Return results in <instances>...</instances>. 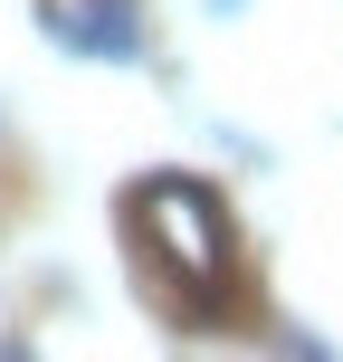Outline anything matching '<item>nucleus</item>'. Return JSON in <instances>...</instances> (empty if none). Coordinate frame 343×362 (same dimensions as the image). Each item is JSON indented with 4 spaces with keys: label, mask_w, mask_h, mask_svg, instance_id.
<instances>
[{
    "label": "nucleus",
    "mask_w": 343,
    "mask_h": 362,
    "mask_svg": "<svg viewBox=\"0 0 343 362\" xmlns=\"http://www.w3.org/2000/svg\"><path fill=\"white\" fill-rule=\"evenodd\" d=\"M134 238H144L153 276L181 296V305H219V286H229V219H219V200L200 191V181H144L134 191Z\"/></svg>",
    "instance_id": "nucleus-1"
},
{
    "label": "nucleus",
    "mask_w": 343,
    "mask_h": 362,
    "mask_svg": "<svg viewBox=\"0 0 343 362\" xmlns=\"http://www.w3.org/2000/svg\"><path fill=\"white\" fill-rule=\"evenodd\" d=\"M38 29H48L67 57H95V67H134V57L153 48L144 38V0H48Z\"/></svg>",
    "instance_id": "nucleus-2"
},
{
    "label": "nucleus",
    "mask_w": 343,
    "mask_h": 362,
    "mask_svg": "<svg viewBox=\"0 0 343 362\" xmlns=\"http://www.w3.org/2000/svg\"><path fill=\"white\" fill-rule=\"evenodd\" d=\"M238 10H248V0H210V19H238Z\"/></svg>",
    "instance_id": "nucleus-3"
}]
</instances>
